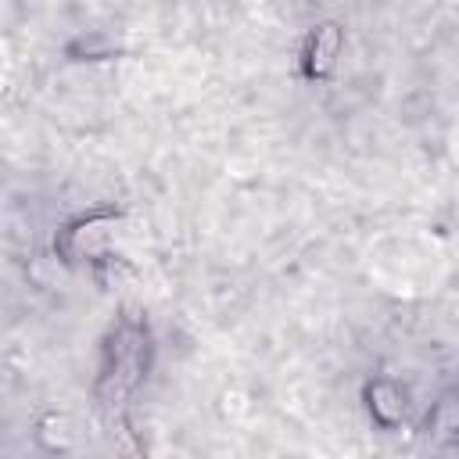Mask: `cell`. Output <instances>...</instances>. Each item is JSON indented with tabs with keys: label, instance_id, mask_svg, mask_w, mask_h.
<instances>
[{
	"label": "cell",
	"instance_id": "cell-3",
	"mask_svg": "<svg viewBox=\"0 0 459 459\" xmlns=\"http://www.w3.org/2000/svg\"><path fill=\"white\" fill-rule=\"evenodd\" d=\"M344 54V25L341 22H319L301 47V75L312 82H323L337 72V61Z\"/></svg>",
	"mask_w": 459,
	"mask_h": 459
},
{
	"label": "cell",
	"instance_id": "cell-7",
	"mask_svg": "<svg viewBox=\"0 0 459 459\" xmlns=\"http://www.w3.org/2000/svg\"><path fill=\"white\" fill-rule=\"evenodd\" d=\"M430 430L445 434H459V398H441L430 412Z\"/></svg>",
	"mask_w": 459,
	"mask_h": 459
},
{
	"label": "cell",
	"instance_id": "cell-2",
	"mask_svg": "<svg viewBox=\"0 0 459 459\" xmlns=\"http://www.w3.org/2000/svg\"><path fill=\"white\" fill-rule=\"evenodd\" d=\"M126 226V215L122 212H86V215H75L68 219L57 237H54V255L65 262V265H79V262H104L115 247V237L118 230Z\"/></svg>",
	"mask_w": 459,
	"mask_h": 459
},
{
	"label": "cell",
	"instance_id": "cell-1",
	"mask_svg": "<svg viewBox=\"0 0 459 459\" xmlns=\"http://www.w3.org/2000/svg\"><path fill=\"white\" fill-rule=\"evenodd\" d=\"M151 369V330L140 316H122L108 337H104V351H100V373L93 384V402L100 409L104 420H115L129 394L143 384Z\"/></svg>",
	"mask_w": 459,
	"mask_h": 459
},
{
	"label": "cell",
	"instance_id": "cell-5",
	"mask_svg": "<svg viewBox=\"0 0 459 459\" xmlns=\"http://www.w3.org/2000/svg\"><path fill=\"white\" fill-rule=\"evenodd\" d=\"M32 437H36V445H39L43 452H50V455L68 452V448L75 445V427H72V416H68V412H57V409L43 412V416L36 420Z\"/></svg>",
	"mask_w": 459,
	"mask_h": 459
},
{
	"label": "cell",
	"instance_id": "cell-8",
	"mask_svg": "<svg viewBox=\"0 0 459 459\" xmlns=\"http://www.w3.org/2000/svg\"><path fill=\"white\" fill-rule=\"evenodd\" d=\"M247 409H251V402H247V394H244V391L230 387V391H222V394H219V412H222L226 420H240Z\"/></svg>",
	"mask_w": 459,
	"mask_h": 459
},
{
	"label": "cell",
	"instance_id": "cell-4",
	"mask_svg": "<svg viewBox=\"0 0 459 459\" xmlns=\"http://www.w3.org/2000/svg\"><path fill=\"white\" fill-rule=\"evenodd\" d=\"M362 402H366L369 420H373L380 430H394V427H402L405 416H409V391H405L398 380H391V377H373V380H366Z\"/></svg>",
	"mask_w": 459,
	"mask_h": 459
},
{
	"label": "cell",
	"instance_id": "cell-6",
	"mask_svg": "<svg viewBox=\"0 0 459 459\" xmlns=\"http://www.w3.org/2000/svg\"><path fill=\"white\" fill-rule=\"evenodd\" d=\"M115 54H118V47L104 32H86V36L68 43V57L72 61H104V57H115Z\"/></svg>",
	"mask_w": 459,
	"mask_h": 459
}]
</instances>
